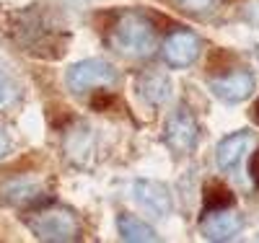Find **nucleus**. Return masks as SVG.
<instances>
[{
    "mask_svg": "<svg viewBox=\"0 0 259 243\" xmlns=\"http://www.w3.org/2000/svg\"><path fill=\"white\" fill-rule=\"evenodd\" d=\"M200 50H202V41L194 31L174 29L163 39L161 55H163L166 65H171V68H189V65L200 57Z\"/></svg>",
    "mask_w": 259,
    "mask_h": 243,
    "instance_id": "39448f33",
    "label": "nucleus"
},
{
    "mask_svg": "<svg viewBox=\"0 0 259 243\" xmlns=\"http://www.w3.org/2000/svg\"><path fill=\"white\" fill-rule=\"evenodd\" d=\"M233 205V194L221 186V184H212L205 189V212H212V210H226Z\"/></svg>",
    "mask_w": 259,
    "mask_h": 243,
    "instance_id": "f8f14e48",
    "label": "nucleus"
},
{
    "mask_svg": "<svg viewBox=\"0 0 259 243\" xmlns=\"http://www.w3.org/2000/svg\"><path fill=\"white\" fill-rule=\"evenodd\" d=\"M244 228V220L239 212H233L231 207L226 210H212V212H205L202 217V235L207 240H233L236 235L241 233Z\"/></svg>",
    "mask_w": 259,
    "mask_h": 243,
    "instance_id": "0eeeda50",
    "label": "nucleus"
},
{
    "mask_svg": "<svg viewBox=\"0 0 259 243\" xmlns=\"http://www.w3.org/2000/svg\"><path fill=\"white\" fill-rule=\"evenodd\" d=\"M197 119L184 104H179L171 112L168 122H166V145L177 153V156H187L192 153V148L197 145Z\"/></svg>",
    "mask_w": 259,
    "mask_h": 243,
    "instance_id": "20e7f679",
    "label": "nucleus"
},
{
    "mask_svg": "<svg viewBox=\"0 0 259 243\" xmlns=\"http://www.w3.org/2000/svg\"><path fill=\"white\" fill-rule=\"evenodd\" d=\"M256 240H259V235H256Z\"/></svg>",
    "mask_w": 259,
    "mask_h": 243,
    "instance_id": "a211bd4d",
    "label": "nucleus"
},
{
    "mask_svg": "<svg viewBox=\"0 0 259 243\" xmlns=\"http://www.w3.org/2000/svg\"><path fill=\"white\" fill-rule=\"evenodd\" d=\"M249 171H251V181H254V186H259V150L251 156V166H249Z\"/></svg>",
    "mask_w": 259,
    "mask_h": 243,
    "instance_id": "dca6fc26",
    "label": "nucleus"
},
{
    "mask_svg": "<svg viewBox=\"0 0 259 243\" xmlns=\"http://www.w3.org/2000/svg\"><path fill=\"white\" fill-rule=\"evenodd\" d=\"M11 153V137H8V132L0 127V158H6Z\"/></svg>",
    "mask_w": 259,
    "mask_h": 243,
    "instance_id": "2eb2a0df",
    "label": "nucleus"
},
{
    "mask_svg": "<svg viewBox=\"0 0 259 243\" xmlns=\"http://www.w3.org/2000/svg\"><path fill=\"white\" fill-rule=\"evenodd\" d=\"M251 119L259 124V101H256V104H254V109H251Z\"/></svg>",
    "mask_w": 259,
    "mask_h": 243,
    "instance_id": "f3484780",
    "label": "nucleus"
},
{
    "mask_svg": "<svg viewBox=\"0 0 259 243\" xmlns=\"http://www.w3.org/2000/svg\"><path fill=\"white\" fill-rule=\"evenodd\" d=\"M18 101V88L11 78H6L3 73H0V109H8Z\"/></svg>",
    "mask_w": 259,
    "mask_h": 243,
    "instance_id": "4468645a",
    "label": "nucleus"
},
{
    "mask_svg": "<svg viewBox=\"0 0 259 243\" xmlns=\"http://www.w3.org/2000/svg\"><path fill=\"white\" fill-rule=\"evenodd\" d=\"M251 148V135L249 132H233L228 135L221 145H218V153H215V161H218V168L221 171H236L244 158V153Z\"/></svg>",
    "mask_w": 259,
    "mask_h": 243,
    "instance_id": "1a4fd4ad",
    "label": "nucleus"
},
{
    "mask_svg": "<svg viewBox=\"0 0 259 243\" xmlns=\"http://www.w3.org/2000/svg\"><path fill=\"white\" fill-rule=\"evenodd\" d=\"M135 200L156 217H166L171 212V194L161 181H150V179L135 181Z\"/></svg>",
    "mask_w": 259,
    "mask_h": 243,
    "instance_id": "6e6552de",
    "label": "nucleus"
},
{
    "mask_svg": "<svg viewBox=\"0 0 259 243\" xmlns=\"http://www.w3.org/2000/svg\"><path fill=\"white\" fill-rule=\"evenodd\" d=\"M210 91L226 104H241L254 93V75L249 70H233L221 78H210Z\"/></svg>",
    "mask_w": 259,
    "mask_h": 243,
    "instance_id": "423d86ee",
    "label": "nucleus"
},
{
    "mask_svg": "<svg viewBox=\"0 0 259 243\" xmlns=\"http://www.w3.org/2000/svg\"><path fill=\"white\" fill-rule=\"evenodd\" d=\"M24 223L39 240H50V243L80 240V233H83L75 212L68 207H57V205L29 210L24 215Z\"/></svg>",
    "mask_w": 259,
    "mask_h": 243,
    "instance_id": "f03ea898",
    "label": "nucleus"
},
{
    "mask_svg": "<svg viewBox=\"0 0 259 243\" xmlns=\"http://www.w3.org/2000/svg\"><path fill=\"white\" fill-rule=\"evenodd\" d=\"M117 230L122 235V240H133V243H148V240H158L156 230L150 228L143 220L133 217V215H119L117 217Z\"/></svg>",
    "mask_w": 259,
    "mask_h": 243,
    "instance_id": "9b49d317",
    "label": "nucleus"
},
{
    "mask_svg": "<svg viewBox=\"0 0 259 243\" xmlns=\"http://www.w3.org/2000/svg\"><path fill=\"white\" fill-rule=\"evenodd\" d=\"M179 11H184V13H192V16H202V13H207V11H212L215 6L221 3V0H171Z\"/></svg>",
    "mask_w": 259,
    "mask_h": 243,
    "instance_id": "ddd939ff",
    "label": "nucleus"
},
{
    "mask_svg": "<svg viewBox=\"0 0 259 243\" xmlns=\"http://www.w3.org/2000/svg\"><path fill=\"white\" fill-rule=\"evenodd\" d=\"M138 91H140V96H143L148 104L158 106V104H163V101L168 99L171 83H168L166 75H161V73H156V70H148V73H143L140 80H138Z\"/></svg>",
    "mask_w": 259,
    "mask_h": 243,
    "instance_id": "9d476101",
    "label": "nucleus"
},
{
    "mask_svg": "<svg viewBox=\"0 0 259 243\" xmlns=\"http://www.w3.org/2000/svg\"><path fill=\"white\" fill-rule=\"evenodd\" d=\"M112 47L124 57H148L156 50V29L138 11H122L109 29Z\"/></svg>",
    "mask_w": 259,
    "mask_h": 243,
    "instance_id": "f257e3e1",
    "label": "nucleus"
},
{
    "mask_svg": "<svg viewBox=\"0 0 259 243\" xmlns=\"http://www.w3.org/2000/svg\"><path fill=\"white\" fill-rule=\"evenodd\" d=\"M117 83H119L117 68L104 60H83L68 70V88L75 96L94 93V91H109Z\"/></svg>",
    "mask_w": 259,
    "mask_h": 243,
    "instance_id": "7ed1b4c3",
    "label": "nucleus"
}]
</instances>
